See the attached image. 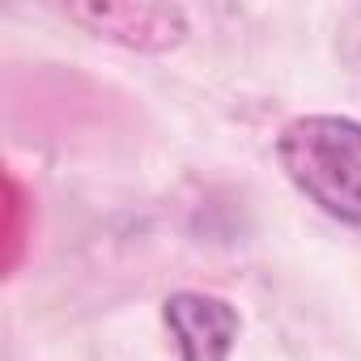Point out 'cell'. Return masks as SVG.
I'll return each mask as SVG.
<instances>
[{"mask_svg":"<svg viewBox=\"0 0 361 361\" xmlns=\"http://www.w3.org/2000/svg\"><path fill=\"white\" fill-rule=\"evenodd\" d=\"M276 161L289 183L327 217L361 230V123L344 115H302L281 128Z\"/></svg>","mask_w":361,"mask_h":361,"instance_id":"obj_1","label":"cell"},{"mask_svg":"<svg viewBox=\"0 0 361 361\" xmlns=\"http://www.w3.org/2000/svg\"><path fill=\"white\" fill-rule=\"evenodd\" d=\"M161 319L178 344V361H230L238 340V310L226 298L178 289L161 302Z\"/></svg>","mask_w":361,"mask_h":361,"instance_id":"obj_2","label":"cell"},{"mask_svg":"<svg viewBox=\"0 0 361 361\" xmlns=\"http://www.w3.org/2000/svg\"><path fill=\"white\" fill-rule=\"evenodd\" d=\"M77 22L94 26L98 35H111L132 47H170L183 39V13L161 9V5H94V9H73Z\"/></svg>","mask_w":361,"mask_h":361,"instance_id":"obj_3","label":"cell"}]
</instances>
